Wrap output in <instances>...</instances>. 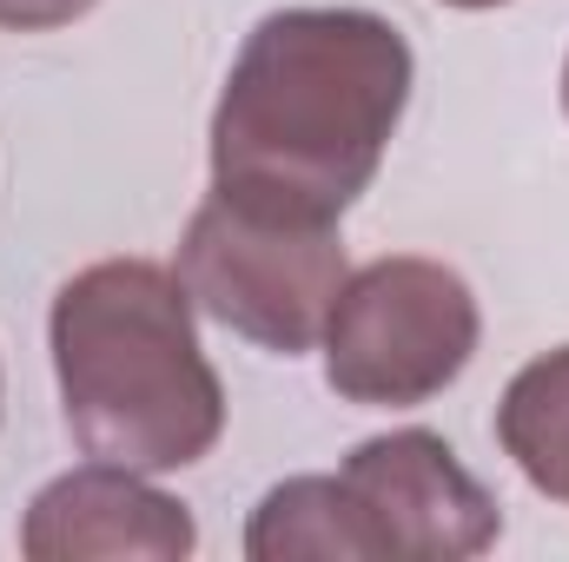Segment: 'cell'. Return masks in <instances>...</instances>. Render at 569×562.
<instances>
[{"instance_id": "cell-3", "label": "cell", "mask_w": 569, "mask_h": 562, "mask_svg": "<svg viewBox=\"0 0 569 562\" xmlns=\"http://www.w3.org/2000/svg\"><path fill=\"white\" fill-rule=\"evenodd\" d=\"M172 272L186 284L192 311L219 318L226 331L279 358H298L325 338V318L351 279L338 225L259 212L226 192H206V205L186 219Z\"/></svg>"}, {"instance_id": "cell-8", "label": "cell", "mask_w": 569, "mask_h": 562, "mask_svg": "<svg viewBox=\"0 0 569 562\" xmlns=\"http://www.w3.org/2000/svg\"><path fill=\"white\" fill-rule=\"evenodd\" d=\"M497 443L537 496L569 503V344L530 358L510 378L497 404Z\"/></svg>"}, {"instance_id": "cell-1", "label": "cell", "mask_w": 569, "mask_h": 562, "mask_svg": "<svg viewBox=\"0 0 569 562\" xmlns=\"http://www.w3.org/2000/svg\"><path fill=\"white\" fill-rule=\"evenodd\" d=\"M411 40L365 7L266 13L212 107V192L338 225L411 107Z\"/></svg>"}, {"instance_id": "cell-2", "label": "cell", "mask_w": 569, "mask_h": 562, "mask_svg": "<svg viewBox=\"0 0 569 562\" xmlns=\"http://www.w3.org/2000/svg\"><path fill=\"white\" fill-rule=\"evenodd\" d=\"M47 338L60 411L87 456L166 476L212 456L226 436V384L199 344L179 272L100 259L60 284Z\"/></svg>"}, {"instance_id": "cell-10", "label": "cell", "mask_w": 569, "mask_h": 562, "mask_svg": "<svg viewBox=\"0 0 569 562\" xmlns=\"http://www.w3.org/2000/svg\"><path fill=\"white\" fill-rule=\"evenodd\" d=\"M443 7H463V13H483V7H503V0H443Z\"/></svg>"}, {"instance_id": "cell-7", "label": "cell", "mask_w": 569, "mask_h": 562, "mask_svg": "<svg viewBox=\"0 0 569 562\" xmlns=\"http://www.w3.org/2000/svg\"><path fill=\"white\" fill-rule=\"evenodd\" d=\"M252 562H378V543L345 490V476H291L266 490L246 523Z\"/></svg>"}, {"instance_id": "cell-9", "label": "cell", "mask_w": 569, "mask_h": 562, "mask_svg": "<svg viewBox=\"0 0 569 562\" xmlns=\"http://www.w3.org/2000/svg\"><path fill=\"white\" fill-rule=\"evenodd\" d=\"M100 0H0V27L7 33H53V27H73Z\"/></svg>"}, {"instance_id": "cell-6", "label": "cell", "mask_w": 569, "mask_h": 562, "mask_svg": "<svg viewBox=\"0 0 569 562\" xmlns=\"http://www.w3.org/2000/svg\"><path fill=\"white\" fill-rule=\"evenodd\" d=\"M199 530L179 496L152 490L127 463H80L53 476L20 523V556L27 562H179L192 556Z\"/></svg>"}, {"instance_id": "cell-4", "label": "cell", "mask_w": 569, "mask_h": 562, "mask_svg": "<svg viewBox=\"0 0 569 562\" xmlns=\"http://www.w3.org/2000/svg\"><path fill=\"white\" fill-rule=\"evenodd\" d=\"M483 318L437 259H378L351 272L325 318V384L365 411H411L463 378Z\"/></svg>"}, {"instance_id": "cell-5", "label": "cell", "mask_w": 569, "mask_h": 562, "mask_svg": "<svg viewBox=\"0 0 569 562\" xmlns=\"http://www.w3.org/2000/svg\"><path fill=\"white\" fill-rule=\"evenodd\" d=\"M345 490L378 543V562H470L503 536L497 496L437 430H391L345 456Z\"/></svg>"}, {"instance_id": "cell-11", "label": "cell", "mask_w": 569, "mask_h": 562, "mask_svg": "<svg viewBox=\"0 0 569 562\" xmlns=\"http://www.w3.org/2000/svg\"><path fill=\"white\" fill-rule=\"evenodd\" d=\"M563 113H569V60H563Z\"/></svg>"}]
</instances>
